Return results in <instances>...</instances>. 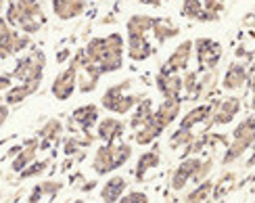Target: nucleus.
<instances>
[{"label":"nucleus","instance_id":"1","mask_svg":"<svg viewBox=\"0 0 255 203\" xmlns=\"http://www.w3.org/2000/svg\"><path fill=\"white\" fill-rule=\"evenodd\" d=\"M124 48H126L124 36L109 34L103 38H92L86 44V55L94 65H99L103 73H113L124 67Z\"/></svg>","mask_w":255,"mask_h":203},{"label":"nucleus","instance_id":"2","mask_svg":"<svg viewBox=\"0 0 255 203\" xmlns=\"http://www.w3.org/2000/svg\"><path fill=\"white\" fill-rule=\"evenodd\" d=\"M44 67H46V55L44 50L34 48L27 55L19 57L15 63V71L10 73L13 80H19V84H27L31 90H38L42 78H44Z\"/></svg>","mask_w":255,"mask_h":203},{"label":"nucleus","instance_id":"3","mask_svg":"<svg viewBox=\"0 0 255 203\" xmlns=\"http://www.w3.org/2000/svg\"><path fill=\"white\" fill-rule=\"evenodd\" d=\"M134 80L128 78V80H122L118 84H113L107 90L103 92L101 97V105L107 109L109 113H115V115H126L136 109V105L142 101L140 94H128L132 88Z\"/></svg>","mask_w":255,"mask_h":203},{"label":"nucleus","instance_id":"4","mask_svg":"<svg viewBox=\"0 0 255 203\" xmlns=\"http://www.w3.org/2000/svg\"><path fill=\"white\" fill-rule=\"evenodd\" d=\"M78 73H80V65L73 59H69L67 67L59 71L55 80H52L50 92L57 101H69L73 97V92L78 90Z\"/></svg>","mask_w":255,"mask_h":203},{"label":"nucleus","instance_id":"5","mask_svg":"<svg viewBox=\"0 0 255 203\" xmlns=\"http://www.w3.org/2000/svg\"><path fill=\"white\" fill-rule=\"evenodd\" d=\"M195 59L201 73L214 71L222 59V44L211 38H197L195 40Z\"/></svg>","mask_w":255,"mask_h":203},{"label":"nucleus","instance_id":"6","mask_svg":"<svg viewBox=\"0 0 255 203\" xmlns=\"http://www.w3.org/2000/svg\"><path fill=\"white\" fill-rule=\"evenodd\" d=\"M193 50H195V40H182L180 44L172 50V55L167 57V61L159 67V73H180V71H188L190 59H193Z\"/></svg>","mask_w":255,"mask_h":203},{"label":"nucleus","instance_id":"7","mask_svg":"<svg viewBox=\"0 0 255 203\" xmlns=\"http://www.w3.org/2000/svg\"><path fill=\"white\" fill-rule=\"evenodd\" d=\"M99 122H101V109H99V105L86 103V105H82V107H78V109L71 111L69 130L71 132L86 134V132L92 130L94 126H99Z\"/></svg>","mask_w":255,"mask_h":203},{"label":"nucleus","instance_id":"8","mask_svg":"<svg viewBox=\"0 0 255 203\" xmlns=\"http://www.w3.org/2000/svg\"><path fill=\"white\" fill-rule=\"evenodd\" d=\"M201 164H203V159H201L199 155H193V157H186L180 162V166L172 172V176H169V189L172 191H184L186 185L197 176Z\"/></svg>","mask_w":255,"mask_h":203},{"label":"nucleus","instance_id":"9","mask_svg":"<svg viewBox=\"0 0 255 203\" xmlns=\"http://www.w3.org/2000/svg\"><path fill=\"white\" fill-rule=\"evenodd\" d=\"M243 107V101L239 97H226V99H218L216 101V111L211 115V120L205 124V128H211V126H226L230 124L235 117L239 115Z\"/></svg>","mask_w":255,"mask_h":203},{"label":"nucleus","instance_id":"10","mask_svg":"<svg viewBox=\"0 0 255 203\" xmlns=\"http://www.w3.org/2000/svg\"><path fill=\"white\" fill-rule=\"evenodd\" d=\"M249 76H251V69L247 67V63L232 61L224 73V78H222V88L224 90H241L245 84H249Z\"/></svg>","mask_w":255,"mask_h":203},{"label":"nucleus","instance_id":"11","mask_svg":"<svg viewBox=\"0 0 255 203\" xmlns=\"http://www.w3.org/2000/svg\"><path fill=\"white\" fill-rule=\"evenodd\" d=\"M92 170L97 176H107L113 170H118L115 164V143H103L92 157Z\"/></svg>","mask_w":255,"mask_h":203},{"label":"nucleus","instance_id":"12","mask_svg":"<svg viewBox=\"0 0 255 203\" xmlns=\"http://www.w3.org/2000/svg\"><path fill=\"white\" fill-rule=\"evenodd\" d=\"M155 84L163 99H180V92H184V78L180 73H157Z\"/></svg>","mask_w":255,"mask_h":203},{"label":"nucleus","instance_id":"13","mask_svg":"<svg viewBox=\"0 0 255 203\" xmlns=\"http://www.w3.org/2000/svg\"><path fill=\"white\" fill-rule=\"evenodd\" d=\"M124 132H126V124L122 120H118L115 115L105 117L97 126V136L103 143H118V141H122Z\"/></svg>","mask_w":255,"mask_h":203},{"label":"nucleus","instance_id":"14","mask_svg":"<svg viewBox=\"0 0 255 203\" xmlns=\"http://www.w3.org/2000/svg\"><path fill=\"white\" fill-rule=\"evenodd\" d=\"M40 151V136L38 138H29V141L23 143V149H21V153L10 162V170L17 174H21L27 166H31L36 162V155Z\"/></svg>","mask_w":255,"mask_h":203},{"label":"nucleus","instance_id":"15","mask_svg":"<svg viewBox=\"0 0 255 203\" xmlns=\"http://www.w3.org/2000/svg\"><path fill=\"white\" fill-rule=\"evenodd\" d=\"M214 111H216V101L214 103L197 105L190 111L184 113V117L180 120V126H182V128H190V130H193V128L199 126V124H207L211 120V115H214Z\"/></svg>","mask_w":255,"mask_h":203},{"label":"nucleus","instance_id":"16","mask_svg":"<svg viewBox=\"0 0 255 203\" xmlns=\"http://www.w3.org/2000/svg\"><path fill=\"white\" fill-rule=\"evenodd\" d=\"M86 10V0H52V13L61 21L80 17Z\"/></svg>","mask_w":255,"mask_h":203},{"label":"nucleus","instance_id":"17","mask_svg":"<svg viewBox=\"0 0 255 203\" xmlns=\"http://www.w3.org/2000/svg\"><path fill=\"white\" fill-rule=\"evenodd\" d=\"M180 109H182V101L180 99H163L155 109V120L163 128H167V126H172L178 120Z\"/></svg>","mask_w":255,"mask_h":203},{"label":"nucleus","instance_id":"18","mask_svg":"<svg viewBox=\"0 0 255 203\" xmlns=\"http://www.w3.org/2000/svg\"><path fill=\"white\" fill-rule=\"evenodd\" d=\"M101 76L103 71L99 69V65H94V63H88V65H84L78 73V90L82 94H88V92H94L101 82Z\"/></svg>","mask_w":255,"mask_h":203},{"label":"nucleus","instance_id":"19","mask_svg":"<svg viewBox=\"0 0 255 203\" xmlns=\"http://www.w3.org/2000/svg\"><path fill=\"white\" fill-rule=\"evenodd\" d=\"M128 180L124 176H111L107 183L101 187V199L103 203H120V199L126 195Z\"/></svg>","mask_w":255,"mask_h":203},{"label":"nucleus","instance_id":"20","mask_svg":"<svg viewBox=\"0 0 255 203\" xmlns=\"http://www.w3.org/2000/svg\"><path fill=\"white\" fill-rule=\"evenodd\" d=\"M155 27V17L151 15H132L126 23V38H142Z\"/></svg>","mask_w":255,"mask_h":203},{"label":"nucleus","instance_id":"21","mask_svg":"<svg viewBox=\"0 0 255 203\" xmlns=\"http://www.w3.org/2000/svg\"><path fill=\"white\" fill-rule=\"evenodd\" d=\"M126 46H128V57H130L132 61H146L148 57L155 55V46L146 40V36L126 38Z\"/></svg>","mask_w":255,"mask_h":203},{"label":"nucleus","instance_id":"22","mask_svg":"<svg viewBox=\"0 0 255 203\" xmlns=\"http://www.w3.org/2000/svg\"><path fill=\"white\" fill-rule=\"evenodd\" d=\"M155 117V107H153V101L151 99H142L140 103L136 105V109L132 111V117L130 122H128V128H132V130H140L144 124H148Z\"/></svg>","mask_w":255,"mask_h":203},{"label":"nucleus","instance_id":"23","mask_svg":"<svg viewBox=\"0 0 255 203\" xmlns=\"http://www.w3.org/2000/svg\"><path fill=\"white\" fill-rule=\"evenodd\" d=\"M159 164H161V153L159 149H151V151H144L136 162V168H134V176L136 180H142L151 170H155Z\"/></svg>","mask_w":255,"mask_h":203},{"label":"nucleus","instance_id":"24","mask_svg":"<svg viewBox=\"0 0 255 203\" xmlns=\"http://www.w3.org/2000/svg\"><path fill=\"white\" fill-rule=\"evenodd\" d=\"M61 134H63V124L61 120H57V117H52V120H48L44 126L40 128V149H48L50 145H55L61 141Z\"/></svg>","mask_w":255,"mask_h":203},{"label":"nucleus","instance_id":"25","mask_svg":"<svg viewBox=\"0 0 255 203\" xmlns=\"http://www.w3.org/2000/svg\"><path fill=\"white\" fill-rule=\"evenodd\" d=\"M163 130H165V128L153 117V120L148 122V124H144L140 130H136V132H134V143H136V145H140V147L151 145V143H155L157 138L163 134Z\"/></svg>","mask_w":255,"mask_h":203},{"label":"nucleus","instance_id":"26","mask_svg":"<svg viewBox=\"0 0 255 203\" xmlns=\"http://www.w3.org/2000/svg\"><path fill=\"white\" fill-rule=\"evenodd\" d=\"M153 34H155V40H157V44L161 46L165 44L167 40H172L180 34V27L176 23H172L169 19H155V27H153Z\"/></svg>","mask_w":255,"mask_h":203},{"label":"nucleus","instance_id":"27","mask_svg":"<svg viewBox=\"0 0 255 203\" xmlns=\"http://www.w3.org/2000/svg\"><path fill=\"white\" fill-rule=\"evenodd\" d=\"M197 138V134L190 130V128H182V126H178L176 130L169 134V141H167V145H169V149H184V147H188L190 143H193Z\"/></svg>","mask_w":255,"mask_h":203},{"label":"nucleus","instance_id":"28","mask_svg":"<svg viewBox=\"0 0 255 203\" xmlns=\"http://www.w3.org/2000/svg\"><path fill=\"white\" fill-rule=\"evenodd\" d=\"M232 138H241L249 145H255V115H249L245 117L232 132Z\"/></svg>","mask_w":255,"mask_h":203},{"label":"nucleus","instance_id":"29","mask_svg":"<svg viewBox=\"0 0 255 203\" xmlns=\"http://www.w3.org/2000/svg\"><path fill=\"white\" fill-rule=\"evenodd\" d=\"M209 195H214V183H211V180H205V183L197 185L184 197V203H205L209 199Z\"/></svg>","mask_w":255,"mask_h":203},{"label":"nucleus","instance_id":"30","mask_svg":"<svg viewBox=\"0 0 255 203\" xmlns=\"http://www.w3.org/2000/svg\"><path fill=\"white\" fill-rule=\"evenodd\" d=\"M34 94V90H31L27 84H19V86H13L10 90L4 92V103L6 105H19V103H25L27 97H31Z\"/></svg>","mask_w":255,"mask_h":203},{"label":"nucleus","instance_id":"31","mask_svg":"<svg viewBox=\"0 0 255 203\" xmlns=\"http://www.w3.org/2000/svg\"><path fill=\"white\" fill-rule=\"evenodd\" d=\"M4 19L8 21L10 25L21 27V23L25 21V6L21 4L19 0H10V2H8V8H6V13H4Z\"/></svg>","mask_w":255,"mask_h":203},{"label":"nucleus","instance_id":"32","mask_svg":"<svg viewBox=\"0 0 255 203\" xmlns=\"http://www.w3.org/2000/svg\"><path fill=\"white\" fill-rule=\"evenodd\" d=\"M203 10H205L203 0H184L182 8H180V13H182V17H186V19L199 21V17H201V13H203Z\"/></svg>","mask_w":255,"mask_h":203},{"label":"nucleus","instance_id":"33","mask_svg":"<svg viewBox=\"0 0 255 203\" xmlns=\"http://www.w3.org/2000/svg\"><path fill=\"white\" fill-rule=\"evenodd\" d=\"M48 166H50V159H42V162H34L31 166H27L23 172L19 174V180H27V178H38V176H42L48 170Z\"/></svg>","mask_w":255,"mask_h":203},{"label":"nucleus","instance_id":"34","mask_svg":"<svg viewBox=\"0 0 255 203\" xmlns=\"http://www.w3.org/2000/svg\"><path fill=\"white\" fill-rule=\"evenodd\" d=\"M130 157H132V145L130 143H126V141L115 143V164H118V170L130 162Z\"/></svg>","mask_w":255,"mask_h":203},{"label":"nucleus","instance_id":"35","mask_svg":"<svg viewBox=\"0 0 255 203\" xmlns=\"http://www.w3.org/2000/svg\"><path fill=\"white\" fill-rule=\"evenodd\" d=\"M61 189H63V183H59V180H44V183L36 185L34 191L42 197H55Z\"/></svg>","mask_w":255,"mask_h":203},{"label":"nucleus","instance_id":"36","mask_svg":"<svg viewBox=\"0 0 255 203\" xmlns=\"http://www.w3.org/2000/svg\"><path fill=\"white\" fill-rule=\"evenodd\" d=\"M31 44V38H29V34H17L15 31V36H13V40H10V55H17V52H23L27 46Z\"/></svg>","mask_w":255,"mask_h":203},{"label":"nucleus","instance_id":"37","mask_svg":"<svg viewBox=\"0 0 255 203\" xmlns=\"http://www.w3.org/2000/svg\"><path fill=\"white\" fill-rule=\"evenodd\" d=\"M232 185H235V174H224V176H222L220 178V183L218 185H214V199H222V197H224V193H228V191H230V187Z\"/></svg>","mask_w":255,"mask_h":203},{"label":"nucleus","instance_id":"38","mask_svg":"<svg viewBox=\"0 0 255 203\" xmlns=\"http://www.w3.org/2000/svg\"><path fill=\"white\" fill-rule=\"evenodd\" d=\"M199 76H201V71L199 69H188V71H184V92H186V97H190L195 90H197V84H199Z\"/></svg>","mask_w":255,"mask_h":203},{"label":"nucleus","instance_id":"39","mask_svg":"<svg viewBox=\"0 0 255 203\" xmlns=\"http://www.w3.org/2000/svg\"><path fill=\"white\" fill-rule=\"evenodd\" d=\"M211 170H214V159H211V157H209V159H203V164H201L197 176L193 178V183H195V185H201V183H205V180H209Z\"/></svg>","mask_w":255,"mask_h":203},{"label":"nucleus","instance_id":"40","mask_svg":"<svg viewBox=\"0 0 255 203\" xmlns=\"http://www.w3.org/2000/svg\"><path fill=\"white\" fill-rule=\"evenodd\" d=\"M120 203H148V195L142 193V191H128L120 199Z\"/></svg>","mask_w":255,"mask_h":203},{"label":"nucleus","instance_id":"41","mask_svg":"<svg viewBox=\"0 0 255 203\" xmlns=\"http://www.w3.org/2000/svg\"><path fill=\"white\" fill-rule=\"evenodd\" d=\"M203 6L209 13H216V15H222L226 8V0H203Z\"/></svg>","mask_w":255,"mask_h":203},{"label":"nucleus","instance_id":"42","mask_svg":"<svg viewBox=\"0 0 255 203\" xmlns=\"http://www.w3.org/2000/svg\"><path fill=\"white\" fill-rule=\"evenodd\" d=\"M0 88H2V92L13 88V76H6V73H2V78H0Z\"/></svg>","mask_w":255,"mask_h":203},{"label":"nucleus","instance_id":"43","mask_svg":"<svg viewBox=\"0 0 255 203\" xmlns=\"http://www.w3.org/2000/svg\"><path fill=\"white\" fill-rule=\"evenodd\" d=\"M8 120V105L2 101V105H0V124H6Z\"/></svg>","mask_w":255,"mask_h":203},{"label":"nucleus","instance_id":"44","mask_svg":"<svg viewBox=\"0 0 255 203\" xmlns=\"http://www.w3.org/2000/svg\"><path fill=\"white\" fill-rule=\"evenodd\" d=\"M249 88H251V94H255V67L251 69V76H249Z\"/></svg>","mask_w":255,"mask_h":203},{"label":"nucleus","instance_id":"45","mask_svg":"<svg viewBox=\"0 0 255 203\" xmlns=\"http://www.w3.org/2000/svg\"><path fill=\"white\" fill-rule=\"evenodd\" d=\"M67 57H69V50H67V48H65V50H61V52H57V63H63Z\"/></svg>","mask_w":255,"mask_h":203},{"label":"nucleus","instance_id":"46","mask_svg":"<svg viewBox=\"0 0 255 203\" xmlns=\"http://www.w3.org/2000/svg\"><path fill=\"white\" fill-rule=\"evenodd\" d=\"M138 2H140V4H151V6H159V4L163 2V0H138Z\"/></svg>","mask_w":255,"mask_h":203},{"label":"nucleus","instance_id":"47","mask_svg":"<svg viewBox=\"0 0 255 203\" xmlns=\"http://www.w3.org/2000/svg\"><path fill=\"white\" fill-rule=\"evenodd\" d=\"M19 2L25 6H31V4H40V0H19Z\"/></svg>","mask_w":255,"mask_h":203},{"label":"nucleus","instance_id":"48","mask_svg":"<svg viewBox=\"0 0 255 203\" xmlns=\"http://www.w3.org/2000/svg\"><path fill=\"white\" fill-rule=\"evenodd\" d=\"M253 164H255V145H253V157L249 159V164H247V166H253Z\"/></svg>","mask_w":255,"mask_h":203},{"label":"nucleus","instance_id":"49","mask_svg":"<svg viewBox=\"0 0 255 203\" xmlns=\"http://www.w3.org/2000/svg\"><path fill=\"white\" fill-rule=\"evenodd\" d=\"M251 109L255 111V94H253V97H251Z\"/></svg>","mask_w":255,"mask_h":203},{"label":"nucleus","instance_id":"50","mask_svg":"<svg viewBox=\"0 0 255 203\" xmlns=\"http://www.w3.org/2000/svg\"><path fill=\"white\" fill-rule=\"evenodd\" d=\"M253 61H255V50H253Z\"/></svg>","mask_w":255,"mask_h":203},{"label":"nucleus","instance_id":"51","mask_svg":"<svg viewBox=\"0 0 255 203\" xmlns=\"http://www.w3.org/2000/svg\"><path fill=\"white\" fill-rule=\"evenodd\" d=\"M97 2H103V0H97Z\"/></svg>","mask_w":255,"mask_h":203},{"label":"nucleus","instance_id":"52","mask_svg":"<svg viewBox=\"0 0 255 203\" xmlns=\"http://www.w3.org/2000/svg\"><path fill=\"white\" fill-rule=\"evenodd\" d=\"M163 2H169V0H163Z\"/></svg>","mask_w":255,"mask_h":203},{"label":"nucleus","instance_id":"53","mask_svg":"<svg viewBox=\"0 0 255 203\" xmlns=\"http://www.w3.org/2000/svg\"><path fill=\"white\" fill-rule=\"evenodd\" d=\"M8 2H10V0H8Z\"/></svg>","mask_w":255,"mask_h":203}]
</instances>
